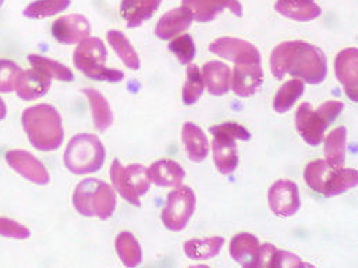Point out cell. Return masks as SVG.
<instances>
[{"instance_id":"8d00e7d4","label":"cell","mask_w":358,"mask_h":268,"mask_svg":"<svg viewBox=\"0 0 358 268\" xmlns=\"http://www.w3.org/2000/svg\"><path fill=\"white\" fill-rule=\"evenodd\" d=\"M0 235L13 239H27L29 238L31 232L27 227L18 224L17 221L0 217Z\"/></svg>"},{"instance_id":"484cf974","label":"cell","mask_w":358,"mask_h":268,"mask_svg":"<svg viewBox=\"0 0 358 268\" xmlns=\"http://www.w3.org/2000/svg\"><path fill=\"white\" fill-rule=\"evenodd\" d=\"M83 94L88 98L95 128L101 133L106 131L113 124V112L106 98L92 88L83 89Z\"/></svg>"},{"instance_id":"3957f363","label":"cell","mask_w":358,"mask_h":268,"mask_svg":"<svg viewBox=\"0 0 358 268\" xmlns=\"http://www.w3.org/2000/svg\"><path fill=\"white\" fill-rule=\"evenodd\" d=\"M304 179L317 193L332 198L357 186L358 172L353 168L331 165L325 160H314L306 167Z\"/></svg>"},{"instance_id":"5bb4252c","label":"cell","mask_w":358,"mask_h":268,"mask_svg":"<svg viewBox=\"0 0 358 268\" xmlns=\"http://www.w3.org/2000/svg\"><path fill=\"white\" fill-rule=\"evenodd\" d=\"M91 34V24L81 14H67L57 18L52 25L53 38L62 45H74Z\"/></svg>"},{"instance_id":"5b68a950","label":"cell","mask_w":358,"mask_h":268,"mask_svg":"<svg viewBox=\"0 0 358 268\" xmlns=\"http://www.w3.org/2000/svg\"><path fill=\"white\" fill-rule=\"evenodd\" d=\"M345 105L339 100H328L317 110L310 103H301L296 112V128L311 146L321 144L328 127L341 116Z\"/></svg>"},{"instance_id":"e0dca14e","label":"cell","mask_w":358,"mask_h":268,"mask_svg":"<svg viewBox=\"0 0 358 268\" xmlns=\"http://www.w3.org/2000/svg\"><path fill=\"white\" fill-rule=\"evenodd\" d=\"M181 6L187 7L198 22H209L226 8L237 17L243 15L240 0H182Z\"/></svg>"},{"instance_id":"9a60e30c","label":"cell","mask_w":358,"mask_h":268,"mask_svg":"<svg viewBox=\"0 0 358 268\" xmlns=\"http://www.w3.org/2000/svg\"><path fill=\"white\" fill-rule=\"evenodd\" d=\"M6 161L20 175H22L25 179L36 185H46L50 181V175L46 167L29 151H25V150L7 151Z\"/></svg>"},{"instance_id":"74e56055","label":"cell","mask_w":358,"mask_h":268,"mask_svg":"<svg viewBox=\"0 0 358 268\" xmlns=\"http://www.w3.org/2000/svg\"><path fill=\"white\" fill-rule=\"evenodd\" d=\"M272 267H311V266L304 263L294 253L276 249L272 259Z\"/></svg>"},{"instance_id":"f546056e","label":"cell","mask_w":358,"mask_h":268,"mask_svg":"<svg viewBox=\"0 0 358 268\" xmlns=\"http://www.w3.org/2000/svg\"><path fill=\"white\" fill-rule=\"evenodd\" d=\"M28 61L31 67L43 75L49 77L50 80H57L63 82H71L74 80V74L70 68H67L64 64L55 61L52 59L39 56V54H29Z\"/></svg>"},{"instance_id":"4fadbf2b","label":"cell","mask_w":358,"mask_h":268,"mask_svg":"<svg viewBox=\"0 0 358 268\" xmlns=\"http://www.w3.org/2000/svg\"><path fill=\"white\" fill-rule=\"evenodd\" d=\"M231 91L240 98L252 96L264 82L261 63L238 61L231 74Z\"/></svg>"},{"instance_id":"4316f807","label":"cell","mask_w":358,"mask_h":268,"mask_svg":"<svg viewBox=\"0 0 358 268\" xmlns=\"http://www.w3.org/2000/svg\"><path fill=\"white\" fill-rule=\"evenodd\" d=\"M224 245V239L222 237H212L205 239H191L184 244V253L188 259L195 262L209 260L216 258L222 246Z\"/></svg>"},{"instance_id":"30bf717a","label":"cell","mask_w":358,"mask_h":268,"mask_svg":"<svg viewBox=\"0 0 358 268\" xmlns=\"http://www.w3.org/2000/svg\"><path fill=\"white\" fill-rule=\"evenodd\" d=\"M195 195L191 188L182 185L178 186L169 193L162 210L161 217L164 225L173 232L182 231L195 211Z\"/></svg>"},{"instance_id":"44dd1931","label":"cell","mask_w":358,"mask_h":268,"mask_svg":"<svg viewBox=\"0 0 358 268\" xmlns=\"http://www.w3.org/2000/svg\"><path fill=\"white\" fill-rule=\"evenodd\" d=\"M148 175L151 178V182H154L157 186L178 188L185 178V171L179 163L164 158L150 167Z\"/></svg>"},{"instance_id":"4dcf8cb0","label":"cell","mask_w":358,"mask_h":268,"mask_svg":"<svg viewBox=\"0 0 358 268\" xmlns=\"http://www.w3.org/2000/svg\"><path fill=\"white\" fill-rule=\"evenodd\" d=\"M116 252L126 267H137L143 262V251L133 234L124 231L116 238Z\"/></svg>"},{"instance_id":"d6986e66","label":"cell","mask_w":358,"mask_h":268,"mask_svg":"<svg viewBox=\"0 0 358 268\" xmlns=\"http://www.w3.org/2000/svg\"><path fill=\"white\" fill-rule=\"evenodd\" d=\"M52 85V80L36 70L21 71L17 78L14 91L22 100H34L48 94Z\"/></svg>"},{"instance_id":"ac0fdd59","label":"cell","mask_w":358,"mask_h":268,"mask_svg":"<svg viewBox=\"0 0 358 268\" xmlns=\"http://www.w3.org/2000/svg\"><path fill=\"white\" fill-rule=\"evenodd\" d=\"M192 20V13L187 7L180 6L178 8H172L161 17L157 24L155 34L159 39L169 40L187 31L191 27Z\"/></svg>"},{"instance_id":"2e32d148","label":"cell","mask_w":358,"mask_h":268,"mask_svg":"<svg viewBox=\"0 0 358 268\" xmlns=\"http://www.w3.org/2000/svg\"><path fill=\"white\" fill-rule=\"evenodd\" d=\"M358 50L348 47L335 59V74L350 100L358 102Z\"/></svg>"},{"instance_id":"d6a6232c","label":"cell","mask_w":358,"mask_h":268,"mask_svg":"<svg viewBox=\"0 0 358 268\" xmlns=\"http://www.w3.org/2000/svg\"><path fill=\"white\" fill-rule=\"evenodd\" d=\"M70 4L71 0H36L25 7L24 15L34 20L48 18L64 11Z\"/></svg>"},{"instance_id":"cb8c5ba5","label":"cell","mask_w":358,"mask_h":268,"mask_svg":"<svg viewBox=\"0 0 358 268\" xmlns=\"http://www.w3.org/2000/svg\"><path fill=\"white\" fill-rule=\"evenodd\" d=\"M181 139L187 151V156L194 163H201L209 153V142L203 131L194 123H185L182 126Z\"/></svg>"},{"instance_id":"836d02e7","label":"cell","mask_w":358,"mask_h":268,"mask_svg":"<svg viewBox=\"0 0 358 268\" xmlns=\"http://www.w3.org/2000/svg\"><path fill=\"white\" fill-rule=\"evenodd\" d=\"M203 92V78L198 66L188 64L187 67V81L182 88V102L187 106L196 103Z\"/></svg>"},{"instance_id":"52a82bcc","label":"cell","mask_w":358,"mask_h":268,"mask_svg":"<svg viewBox=\"0 0 358 268\" xmlns=\"http://www.w3.org/2000/svg\"><path fill=\"white\" fill-rule=\"evenodd\" d=\"M105 158V147L95 135H76L64 151V165L77 175L96 172L103 165Z\"/></svg>"},{"instance_id":"8fae6325","label":"cell","mask_w":358,"mask_h":268,"mask_svg":"<svg viewBox=\"0 0 358 268\" xmlns=\"http://www.w3.org/2000/svg\"><path fill=\"white\" fill-rule=\"evenodd\" d=\"M268 202L275 216L292 217L299 211L301 206L299 186L293 181L279 179L271 186Z\"/></svg>"},{"instance_id":"d590c367","label":"cell","mask_w":358,"mask_h":268,"mask_svg":"<svg viewBox=\"0 0 358 268\" xmlns=\"http://www.w3.org/2000/svg\"><path fill=\"white\" fill-rule=\"evenodd\" d=\"M21 68L11 60L0 59V92L7 94L14 91L18 75L21 74Z\"/></svg>"},{"instance_id":"7c38bea8","label":"cell","mask_w":358,"mask_h":268,"mask_svg":"<svg viewBox=\"0 0 358 268\" xmlns=\"http://www.w3.org/2000/svg\"><path fill=\"white\" fill-rule=\"evenodd\" d=\"M209 50L226 60L238 63V61H255L261 63L259 50L251 43L244 39L223 36L217 38L209 45Z\"/></svg>"},{"instance_id":"ffe728a7","label":"cell","mask_w":358,"mask_h":268,"mask_svg":"<svg viewBox=\"0 0 358 268\" xmlns=\"http://www.w3.org/2000/svg\"><path fill=\"white\" fill-rule=\"evenodd\" d=\"M261 244L257 237L248 232L236 235L230 242V255L236 263L247 268L258 266Z\"/></svg>"},{"instance_id":"e575fe53","label":"cell","mask_w":358,"mask_h":268,"mask_svg":"<svg viewBox=\"0 0 358 268\" xmlns=\"http://www.w3.org/2000/svg\"><path fill=\"white\" fill-rule=\"evenodd\" d=\"M171 52L178 57L181 64H191L195 57V45L192 38L188 34L179 35L169 43Z\"/></svg>"},{"instance_id":"f1b7e54d","label":"cell","mask_w":358,"mask_h":268,"mask_svg":"<svg viewBox=\"0 0 358 268\" xmlns=\"http://www.w3.org/2000/svg\"><path fill=\"white\" fill-rule=\"evenodd\" d=\"M106 39L113 47L115 53L119 56V59L126 64V67H129L130 70L140 68V57L123 32L112 29L106 34Z\"/></svg>"},{"instance_id":"7402d4cb","label":"cell","mask_w":358,"mask_h":268,"mask_svg":"<svg viewBox=\"0 0 358 268\" xmlns=\"http://www.w3.org/2000/svg\"><path fill=\"white\" fill-rule=\"evenodd\" d=\"M162 0H122L120 14L129 28L143 25L159 8Z\"/></svg>"},{"instance_id":"7a4b0ae2","label":"cell","mask_w":358,"mask_h":268,"mask_svg":"<svg viewBox=\"0 0 358 268\" xmlns=\"http://www.w3.org/2000/svg\"><path fill=\"white\" fill-rule=\"evenodd\" d=\"M24 131L29 142L41 151L56 150L64 137L62 117L50 105L28 107L21 117Z\"/></svg>"},{"instance_id":"9c48e42d","label":"cell","mask_w":358,"mask_h":268,"mask_svg":"<svg viewBox=\"0 0 358 268\" xmlns=\"http://www.w3.org/2000/svg\"><path fill=\"white\" fill-rule=\"evenodd\" d=\"M110 178L115 189L130 204L140 207V198L145 195L151 185L148 170L141 164H130L123 167L119 160H115L110 167Z\"/></svg>"},{"instance_id":"f35d334b","label":"cell","mask_w":358,"mask_h":268,"mask_svg":"<svg viewBox=\"0 0 358 268\" xmlns=\"http://www.w3.org/2000/svg\"><path fill=\"white\" fill-rule=\"evenodd\" d=\"M6 113H7V107H6L4 102L0 99V120H3L6 117Z\"/></svg>"},{"instance_id":"ba28073f","label":"cell","mask_w":358,"mask_h":268,"mask_svg":"<svg viewBox=\"0 0 358 268\" xmlns=\"http://www.w3.org/2000/svg\"><path fill=\"white\" fill-rule=\"evenodd\" d=\"M209 133L213 135L212 151L215 165L220 174L229 175L238 165L236 140H250L251 134L243 126L231 121L213 126L209 128Z\"/></svg>"},{"instance_id":"8992f818","label":"cell","mask_w":358,"mask_h":268,"mask_svg":"<svg viewBox=\"0 0 358 268\" xmlns=\"http://www.w3.org/2000/svg\"><path fill=\"white\" fill-rule=\"evenodd\" d=\"M108 50L99 38H85L76 47L73 54V61L76 67L88 78L95 81L106 82H120L124 74L119 70H112L106 67Z\"/></svg>"},{"instance_id":"277c9868","label":"cell","mask_w":358,"mask_h":268,"mask_svg":"<svg viewBox=\"0 0 358 268\" xmlns=\"http://www.w3.org/2000/svg\"><path fill=\"white\" fill-rule=\"evenodd\" d=\"M73 204L84 217L108 220L116 209V193L105 181L88 178L77 185L73 193Z\"/></svg>"},{"instance_id":"83f0119b","label":"cell","mask_w":358,"mask_h":268,"mask_svg":"<svg viewBox=\"0 0 358 268\" xmlns=\"http://www.w3.org/2000/svg\"><path fill=\"white\" fill-rule=\"evenodd\" d=\"M346 144H348V130L345 127L335 128L325 137V161L335 167H343L346 160Z\"/></svg>"},{"instance_id":"ab89813d","label":"cell","mask_w":358,"mask_h":268,"mask_svg":"<svg viewBox=\"0 0 358 268\" xmlns=\"http://www.w3.org/2000/svg\"><path fill=\"white\" fill-rule=\"evenodd\" d=\"M3 3H4V0H0V7L3 6Z\"/></svg>"},{"instance_id":"d4e9b609","label":"cell","mask_w":358,"mask_h":268,"mask_svg":"<svg viewBox=\"0 0 358 268\" xmlns=\"http://www.w3.org/2000/svg\"><path fill=\"white\" fill-rule=\"evenodd\" d=\"M275 10L294 21H311L321 15V7L314 0H278Z\"/></svg>"},{"instance_id":"1f68e13d","label":"cell","mask_w":358,"mask_h":268,"mask_svg":"<svg viewBox=\"0 0 358 268\" xmlns=\"http://www.w3.org/2000/svg\"><path fill=\"white\" fill-rule=\"evenodd\" d=\"M304 82L300 78L287 81L273 99V110L279 114L287 113L304 94Z\"/></svg>"},{"instance_id":"603a6c76","label":"cell","mask_w":358,"mask_h":268,"mask_svg":"<svg viewBox=\"0 0 358 268\" xmlns=\"http://www.w3.org/2000/svg\"><path fill=\"white\" fill-rule=\"evenodd\" d=\"M202 78L208 92L213 96L226 95L230 89V68L220 61H208L202 68Z\"/></svg>"},{"instance_id":"6da1fadb","label":"cell","mask_w":358,"mask_h":268,"mask_svg":"<svg viewBox=\"0 0 358 268\" xmlns=\"http://www.w3.org/2000/svg\"><path fill=\"white\" fill-rule=\"evenodd\" d=\"M271 71L276 80L290 74L303 82L318 85L328 74L324 52L303 40L282 42L271 54Z\"/></svg>"}]
</instances>
